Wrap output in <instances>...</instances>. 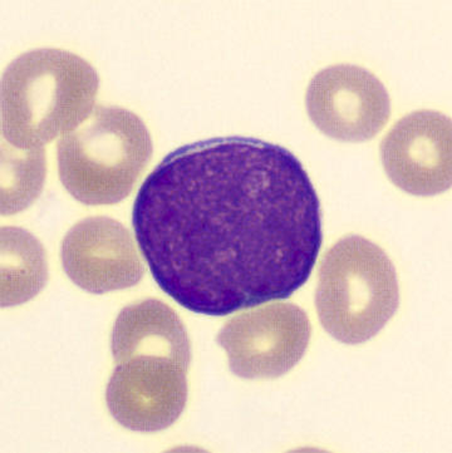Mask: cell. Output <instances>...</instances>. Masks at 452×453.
Masks as SVG:
<instances>
[{"label": "cell", "mask_w": 452, "mask_h": 453, "mask_svg": "<svg viewBox=\"0 0 452 453\" xmlns=\"http://www.w3.org/2000/svg\"><path fill=\"white\" fill-rule=\"evenodd\" d=\"M133 224L161 290L209 317L289 298L323 242L318 194L302 162L253 137L170 152L141 185Z\"/></svg>", "instance_id": "cell-1"}, {"label": "cell", "mask_w": 452, "mask_h": 453, "mask_svg": "<svg viewBox=\"0 0 452 453\" xmlns=\"http://www.w3.org/2000/svg\"><path fill=\"white\" fill-rule=\"evenodd\" d=\"M100 78L77 54L41 48L20 54L2 77L3 139L37 149L79 127L95 108Z\"/></svg>", "instance_id": "cell-2"}, {"label": "cell", "mask_w": 452, "mask_h": 453, "mask_svg": "<svg viewBox=\"0 0 452 453\" xmlns=\"http://www.w3.org/2000/svg\"><path fill=\"white\" fill-rule=\"evenodd\" d=\"M59 177L65 190L86 205L126 199L152 156L145 123L121 107L95 106L82 125L58 141Z\"/></svg>", "instance_id": "cell-3"}, {"label": "cell", "mask_w": 452, "mask_h": 453, "mask_svg": "<svg viewBox=\"0 0 452 453\" xmlns=\"http://www.w3.org/2000/svg\"><path fill=\"white\" fill-rule=\"evenodd\" d=\"M316 307L326 332L344 344L376 337L400 304L396 269L379 245L349 235L320 263Z\"/></svg>", "instance_id": "cell-4"}, {"label": "cell", "mask_w": 452, "mask_h": 453, "mask_svg": "<svg viewBox=\"0 0 452 453\" xmlns=\"http://www.w3.org/2000/svg\"><path fill=\"white\" fill-rule=\"evenodd\" d=\"M312 335L310 318L292 303H272L233 318L217 342L230 371L244 380H274L303 358Z\"/></svg>", "instance_id": "cell-5"}, {"label": "cell", "mask_w": 452, "mask_h": 453, "mask_svg": "<svg viewBox=\"0 0 452 453\" xmlns=\"http://www.w3.org/2000/svg\"><path fill=\"white\" fill-rule=\"evenodd\" d=\"M188 365V359L163 354L116 363L106 392L111 415L131 431L166 430L187 406Z\"/></svg>", "instance_id": "cell-6"}, {"label": "cell", "mask_w": 452, "mask_h": 453, "mask_svg": "<svg viewBox=\"0 0 452 453\" xmlns=\"http://www.w3.org/2000/svg\"><path fill=\"white\" fill-rule=\"evenodd\" d=\"M308 115L319 131L344 142L373 139L391 116V100L379 77L355 65H335L312 78Z\"/></svg>", "instance_id": "cell-7"}, {"label": "cell", "mask_w": 452, "mask_h": 453, "mask_svg": "<svg viewBox=\"0 0 452 453\" xmlns=\"http://www.w3.org/2000/svg\"><path fill=\"white\" fill-rule=\"evenodd\" d=\"M386 173L401 190L433 196L451 188V119L433 110L409 113L381 143Z\"/></svg>", "instance_id": "cell-8"}, {"label": "cell", "mask_w": 452, "mask_h": 453, "mask_svg": "<svg viewBox=\"0 0 452 453\" xmlns=\"http://www.w3.org/2000/svg\"><path fill=\"white\" fill-rule=\"evenodd\" d=\"M61 257L68 278L92 294L127 289L145 272L130 231L104 216L74 225L63 239Z\"/></svg>", "instance_id": "cell-9"}, {"label": "cell", "mask_w": 452, "mask_h": 453, "mask_svg": "<svg viewBox=\"0 0 452 453\" xmlns=\"http://www.w3.org/2000/svg\"><path fill=\"white\" fill-rule=\"evenodd\" d=\"M115 363L137 354H163L191 361L187 329L169 305L155 299L122 309L111 339Z\"/></svg>", "instance_id": "cell-10"}, {"label": "cell", "mask_w": 452, "mask_h": 453, "mask_svg": "<svg viewBox=\"0 0 452 453\" xmlns=\"http://www.w3.org/2000/svg\"><path fill=\"white\" fill-rule=\"evenodd\" d=\"M43 246L28 231L2 227V307L29 302L47 283Z\"/></svg>", "instance_id": "cell-11"}, {"label": "cell", "mask_w": 452, "mask_h": 453, "mask_svg": "<svg viewBox=\"0 0 452 453\" xmlns=\"http://www.w3.org/2000/svg\"><path fill=\"white\" fill-rule=\"evenodd\" d=\"M46 179V151L18 149L2 142V214L11 215L29 208L40 196Z\"/></svg>", "instance_id": "cell-12"}]
</instances>
